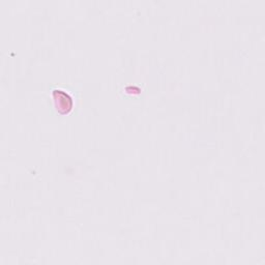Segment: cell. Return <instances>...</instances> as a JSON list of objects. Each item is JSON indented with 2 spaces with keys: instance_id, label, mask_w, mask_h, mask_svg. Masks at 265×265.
Segmentation results:
<instances>
[{
  "instance_id": "1",
  "label": "cell",
  "mask_w": 265,
  "mask_h": 265,
  "mask_svg": "<svg viewBox=\"0 0 265 265\" xmlns=\"http://www.w3.org/2000/svg\"><path fill=\"white\" fill-rule=\"evenodd\" d=\"M55 101L57 110L62 113H67L72 109V100L71 97L64 93H62L60 90L55 92Z\"/></svg>"
}]
</instances>
